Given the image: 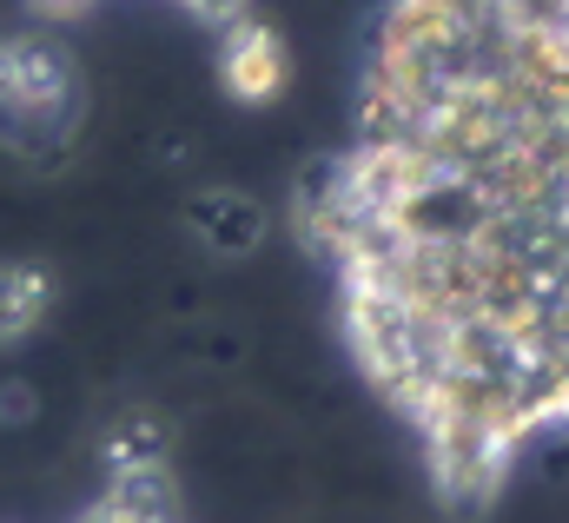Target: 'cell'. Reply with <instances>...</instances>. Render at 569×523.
<instances>
[{
    "label": "cell",
    "instance_id": "6da1fadb",
    "mask_svg": "<svg viewBox=\"0 0 569 523\" xmlns=\"http://www.w3.org/2000/svg\"><path fill=\"white\" fill-rule=\"evenodd\" d=\"M87 73L47 33H0V159L20 172H67L87 139Z\"/></svg>",
    "mask_w": 569,
    "mask_h": 523
},
{
    "label": "cell",
    "instance_id": "7a4b0ae2",
    "mask_svg": "<svg viewBox=\"0 0 569 523\" xmlns=\"http://www.w3.org/2000/svg\"><path fill=\"white\" fill-rule=\"evenodd\" d=\"M179 239L192 259L239 272L272 253V206L246 179H192L179 193Z\"/></svg>",
    "mask_w": 569,
    "mask_h": 523
},
{
    "label": "cell",
    "instance_id": "277c9868",
    "mask_svg": "<svg viewBox=\"0 0 569 523\" xmlns=\"http://www.w3.org/2000/svg\"><path fill=\"white\" fill-rule=\"evenodd\" d=\"M60 305V278L40 259H0V358L40 338V325Z\"/></svg>",
    "mask_w": 569,
    "mask_h": 523
},
{
    "label": "cell",
    "instance_id": "3957f363",
    "mask_svg": "<svg viewBox=\"0 0 569 523\" xmlns=\"http://www.w3.org/2000/svg\"><path fill=\"white\" fill-rule=\"evenodd\" d=\"M212 73L219 87L239 100V107H272L284 87H291V40H284L272 20H232L219 27V47H212Z\"/></svg>",
    "mask_w": 569,
    "mask_h": 523
}]
</instances>
